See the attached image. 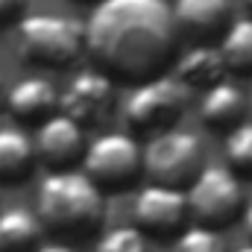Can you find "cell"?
I'll list each match as a JSON object with an SVG mask.
<instances>
[{"instance_id":"obj_1","label":"cell","mask_w":252,"mask_h":252,"mask_svg":"<svg viewBox=\"0 0 252 252\" xmlns=\"http://www.w3.org/2000/svg\"><path fill=\"white\" fill-rule=\"evenodd\" d=\"M167 0H100L85 21V56L112 82H150L179 56Z\"/></svg>"},{"instance_id":"obj_2","label":"cell","mask_w":252,"mask_h":252,"mask_svg":"<svg viewBox=\"0 0 252 252\" xmlns=\"http://www.w3.org/2000/svg\"><path fill=\"white\" fill-rule=\"evenodd\" d=\"M35 217L53 235L88 238L106 220V193L82 170L50 173L38 185Z\"/></svg>"},{"instance_id":"obj_3","label":"cell","mask_w":252,"mask_h":252,"mask_svg":"<svg viewBox=\"0 0 252 252\" xmlns=\"http://www.w3.org/2000/svg\"><path fill=\"white\" fill-rule=\"evenodd\" d=\"M18 50L24 62L64 70L85 56V24L67 15L35 12L18 21Z\"/></svg>"},{"instance_id":"obj_4","label":"cell","mask_w":252,"mask_h":252,"mask_svg":"<svg viewBox=\"0 0 252 252\" xmlns=\"http://www.w3.org/2000/svg\"><path fill=\"white\" fill-rule=\"evenodd\" d=\"M147 185L188 190L205 167V147L188 129H167L150 138L141 158Z\"/></svg>"},{"instance_id":"obj_5","label":"cell","mask_w":252,"mask_h":252,"mask_svg":"<svg viewBox=\"0 0 252 252\" xmlns=\"http://www.w3.org/2000/svg\"><path fill=\"white\" fill-rule=\"evenodd\" d=\"M185 199H188V217L193 220V226H202L211 232H223L241 223L247 208L241 179L223 164H205L202 173L185 190Z\"/></svg>"},{"instance_id":"obj_6","label":"cell","mask_w":252,"mask_h":252,"mask_svg":"<svg viewBox=\"0 0 252 252\" xmlns=\"http://www.w3.org/2000/svg\"><path fill=\"white\" fill-rule=\"evenodd\" d=\"M144 147L126 135V132H103L94 141H88L82 156V173L103 190H126L141 176Z\"/></svg>"},{"instance_id":"obj_7","label":"cell","mask_w":252,"mask_h":252,"mask_svg":"<svg viewBox=\"0 0 252 252\" xmlns=\"http://www.w3.org/2000/svg\"><path fill=\"white\" fill-rule=\"evenodd\" d=\"M190 91L176 76H156L150 82L135 85L124 106L126 124L135 132H167L176 129V124L188 112Z\"/></svg>"},{"instance_id":"obj_8","label":"cell","mask_w":252,"mask_h":252,"mask_svg":"<svg viewBox=\"0 0 252 252\" xmlns=\"http://www.w3.org/2000/svg\"><path fill=\"white\" fill-rule=\"evenodd\" d=\"M132 217H135V229L144 238L176 241L190 223L185 190L144 185L132 202Z\"/></svg>"},{"instance_id":"obj_9","label":"cell","mask_w":252,"mask_h":252,"mask_svg":"<svg viewBox=\"0 0 252 252\" xmlns=\"http://www.w3.org/2000/svg\"><path fill=\"white\" fill-rule=\"evenodd\" d=\"M115 97H118V82H112L97 67H85L59 94V112L64 118H70L73 124H79L82 129L97 126L112 115Z\"/></svg>"},{"instance_id":"obj_10","label":"cell","mask_w":252,"mask_h":252,"mask_svg":"<svg viewBox=\"0 0 252 252\" xmlns=\"http://www.w3.org/2000/svg\"><path fill=\"white\" fill-rule=\"evenodd\" d=\"M32 147H35V158L44 167H50L53 173H62V170H73L76 164H82L88 138L82 126L59 112L38 126Z\"/></svg>"},{"instance_id":"obj_11","label":"cell","mask_w":252,"mask_h":252,"mask_svg":"<svg viewBox=\"0 0 252 252\" xmlns=\"http://www.w3.org/2000/svg\"><path fill=\"white\" fill-rule=\"evenodd\" d=\"M170 9L179 35L193 44H217L235 21L232 0H176Z\"/></svg>"},{"instance_id":"obj_12","label":"cell","mask_w":252,"mask_h":252,"mask_svg":"<svg viewBox=\"0 0 252 252\" xmlns=\"http://www.w3.org/2000/svg\"><path fill=\"white\" fill-rule=\"evenodd\" d=\"M6 112L18 124L41 126L53 115H59V91L50 79H41V76L21 79L6 94Z\"/></svg>"},{"instance_id":"obj_13","label":"cell","mask_w":252,"mask_h":252,"mask_svg":"<svg viewBox=\"0 0 252 252\" xmlns=\"http://www.w3.org/2000/svg\"><path fill=\"white\" fill-rule=\"evenodd\" d=\"M247 112H250V103L244 97V91L232 82H220L208 91H202V100H199V121L205 124V129L211 132H223L229 135L232 129L247 121Z\"/></svg>"},{"instance_id":"obj_14","label":"cell","mask_w":252,"mask_h":252,"mask_svg":"<svg viewBox=\"0 0 252 252\" xmlns=\"http://www.w3.org/2000/svg\"><path fill=\"white\" fill-rule=\"evenodd\" d=\"M176 79L185 85V88H214L220 82H226V64L223 56L217 50V44H190L185 53L176 56Z\"/></svg>"},{"instance_id":"obj_15","label":"cell","mask_w":252,"mask_h":252,"mask_svg":"<svg viewBox=\"0 0 252 252\" xmlns=\"http://www.w3.org/2000/svg\"><path fill=\"white\" fill-rule=\"evenodd\" d=\"M35 164H38V158H35L32 138L18 126L0 129V185L27 182L32 176Z\"/></svg>"},{"instance_id":"obj_16","label":"cell","mask_w":252,"mask_h":252,"mask_svg":"<svg viewBox=\"0 0 252 252\" xmlns=\"http://www.w3.org/2000/svg\"><path fill=\"white\" fill-rule=\"evenodd\" d=\"M44 226L30 208H3L0 211V252H35L41 247Z\"/></svg>"},{"instance_id":"obj_17","label":"cell","mask_w":252,"mask_h":252,"mask_svg":"<svg viewBox=\"0 0 252 252\" xmlns=\"http://www.w3.org/2000/svg\"><path fill=\"white\" fill-rule=\"evenodd\" d=\"M226 73L232 76H252V15L232 21V27L217 41Z\"/></svg>"},{"instance_id":"obj_18","label":"cell","mask_w":252,"mask_h":252,"mask_svg":"<svg viewBox=\"0 0 252 252\" xmlns=\"http://www.w3.org/2000/svg\"><path fill=\"white\" fill-rule=\"evenodd\" d=\"M223 156H226V167L238 179L252 182V121H244L238 129L226 135Z\"/></svg>"},{"instance_id":"obj_19","label":"cell","mask_w":252,"mask_h":252,"mask_svg":"<svg viewBox=\"0 0 252 252\" xmlns=\"http://www.w3.org/2000/svg\"><path fill=\"white\" fill-rule=\"evenodd\" d=\"M173 252H229V247L220 232H211L202 226H188L173 241Z\"/></svg>"},{"instance_id":"obj_20","label":"cell","mask_w":252,"mask_h":252,"mask_svg":"<svg viewBox=\"0 0 252 252\" xmlns=\"http://www.w3.org/2000/svg\"><path fill=\"white\" fill-rule=\"evenodd\" d=\"M94 252H147V238L135 226H115L97 241Z\"/></svg>"},{"instance_id":"obj_21","label":"cell","mask_w":252,"mask_h":252,"mask_svg":"<svg viewBox=\"0 0 252 252\" xmlns=\"http://www.w3.org/2000/svg\"><path fill=\"white\" fill-rule=\"evenodd\" d=\"M27 0H0V27L6 24H18L24 18Z\"/></svg>"},{"instance_id":"obj_22","label":"cell","mask_w":252,"mask_h":252,"mask_svg":"<svg viewBox=\"0 0 252 252\" xmlns=\"http://www.w3.org/2000/svg\"><path fill=\"white\" fill-rule=\"evenodd\" d=\"M241 223H244V235L250 238V244H252V202L244 208V217H241Z\"/></svg>"},{"instance_id":"obj_23","label":"cell","mask_w":252,"mask_h":252,"mask_svg":"<svg viewBox=\"0 0 252 252\" xmlns=\"http://www.w3.org/2000/svg\"><path fill=\"white\" fill-rule=\"evenodd\" d=\"M35 252H76V250L67 247V244H41Z\"/></svg>"},{"instance_id":"obj_24","label":"cell","mask_w":252,"mask_h":252,"mask_svg":"<svg viewBox=\"0 0 252 252\" xmlns=\"http://www.w3.org/2000/svg\"><path fill=\"white\" fill-rule=\"evenodd\" d=\"M6 94H9V85H6V76L0 70V109H6Z\"/></svg>"},{"instance_id":"obj_25","label":"cell","mask_w":252,"mask_h":252,"mask_svg":"<svg viewBox=\"0 0 252 252\" xmlns=\"http://www.w3.org/2000/svg\"><path fill=\"white\" fill-rule=\"evenodd\" d=\"M235 252H252V244H247V247H241V250H235Z\"/></svg>"},{"instance_id":"obj_26","label":"cell","mask_w":252,"mask_h":252,"mask_svg":"<svg viewBox=\"0 0 252 252\" xmlns=\"http://www.w3.org/2000/svg\"><path fill=\"white\" fill-rule=\"evenodd\" d=\"M76 3H94V6H97V3H100V0H76Z\"/></svg>"},{"instance_id":"obj_27","label":"cell","mask_w":252,"mask_h":252,"mask_svg":"<svg viewBox=\"0 0 252 252\" xmlns=\"http://www.w3.org/2000/svg\"><path fill=\"white\" fill-rule=\"evenodd\" d=\"M244 6H247V9L252 12V0H244Z\"/></svg>"},{"instance_id":"obj_28","label":"cell","mask_w":252,"mask_h":252,"mask_svg":"<svg viewBox=\"0 0 252 252\" xmlns=\"http://www.w3.org/2000/svg\"><path fill=\"white\" fill-rule=\"evenodd\" d=\"M250 109H252V97H250Z\"/></svg>"}]
</instances>
